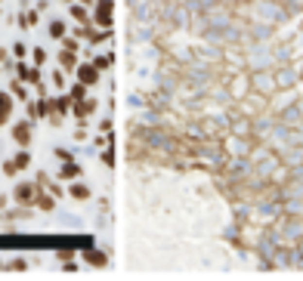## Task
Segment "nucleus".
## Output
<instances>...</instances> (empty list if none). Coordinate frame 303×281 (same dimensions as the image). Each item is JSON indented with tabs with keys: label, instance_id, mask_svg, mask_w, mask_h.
<instances>
[]
</instances>
